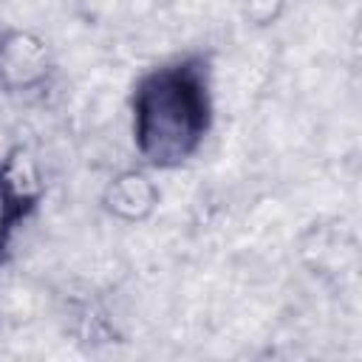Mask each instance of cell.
<instances>
[{
  "label": "cell",
  "instance_id": "cell-4",
  "mask_svg": "<svg viewBox=\"0 0 362 362\" xmlns=\"http://www.w3.org/2000/svg\"><path fill=\"white\" fill-rule=\"evenodd\" d=\"M105 209L127 223L144 221L150 218V212L158 204V187L153 184V178L141 170H124L119 173L107 189H105Z\"/></svg>",
  "mask_w": 362,
  "mask_h": 362
},
{
  "label": "cell",
  "instance_id": "cell-1",
  "mask_svg": "<svg viewBox=\"0 0 362 362\" xmlns=\"http://www.w3.org/2000/svg\"><path fill=\"white\" fill-rule=\"evenodd\" d=\"M130 110L141 161L156 170L181 167L212 127L209 62L192 54L147 71L133 88Z\"/></svg>",
  "mask_w": 362,
  "mask_h": 362
},
{
  "label": "cell",
  "instance_id": "cell-5",
  "mask_svg": "<svg viewBox=\"0 0 362 362\" xmlns=\"http://www.w3.org/2000/svg\"><path fill=\"white\" fill-rule=\"evenodd\" d=\"M243 3V11L252 23L257 25H266V23H274L280 8H283V0H240Z\"/></svg>",
  "mask_w": 362,
  "mask_h": 362
},
{
  "label": "cell",
  "instance_id": "cell-2",
  "mask_svg": "<svg viewBox=\"0 0 362 362\" xmlns=\"http://www.w3.org/2000/svg\"><path fill=\"white\" fill-rule=\"evenodd\" d=\"M42 184L31 158L17 147L0 161V260L6 257L20 223L40 206Z\"/></svg>",
  "mask_w": 362,
  "mask_h": 362
},
{
  "label": "cell",
  "instance_id": "cell-3",
  "mask_svg": "<svg viewBox=\"0 0 362 362\" xmlns=\"http://www.w3.org/2000/svg\"><path fill=\"white\" fill-rule=\"evenodd\" d=\"M54 71L51 51L34 31H6L0 37V88L6 93L40 90Z\"/></svg>",
  "mask_w": 362,
  "mask_h": 362
}]
</instances>
